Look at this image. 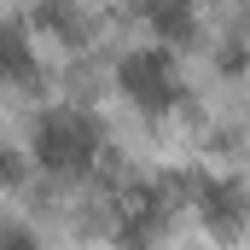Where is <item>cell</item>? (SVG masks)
Masks as SVG:
<instances>
[{"mask_svg":"<svg viewBox=\"0 0 250 250\" xmlns=\"http://www.w3.org/2000/svg\"><path fill=\"white\" fill-rule=\"evenodd\" d=\"M146 18L157 41H187L192 35V0H146Z\"/></svg>","mask_w":250,"mask_h":250,"instance_id":"3","label":"cell"},{"mask_svg":"<svg viewBox=\"0 0 250 250\" xmlns=\"http://www.w3.org/2000/svg\"><path fill=\"white\" fill-rule=\"evenodd\" d=\"M29 70H35V64H29V47H23V35H18V29H6V76H12V82H23Z\"/></svg>","mask_w":250,"mask_h":250,"instance_id":"4","label":"cell"},{"mask_svg":"<svg viewBox=\"0 0 250 250\" xmlns=\"http://www.w3.org/2000/svg\"><path fill=\"white\" fill-rule=\"evenodd\" d=\"M117 82H123V93L140 105V111H169V105L181 99L175 64L163 59V53H128L123 70H117Z\"/></svg>","mask_w":250,"mask_h":250,"instance_id":"2","label":"cell"},{"mask_svg":"<svg viewBox=\"0 0 250 250\" xmlns=\"http://www.w3.org/2000/svg\"><path fill=\"white\" fill-rule=\"evenodd\" d=\"M99 157V134L87 117H47L35 128V163L53 175H76Z\"/></svg>","mask_w":250,"mask_h":250,"instance_id":"1","label":"cell"}]
</instances>
